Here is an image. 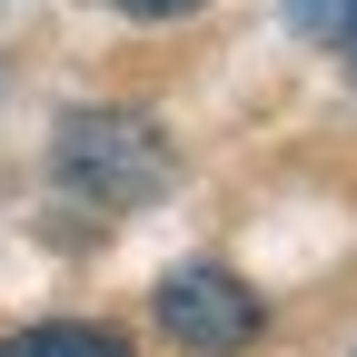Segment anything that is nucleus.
I'll return each instance as SVG.
<instances>
[{
  "instance_id": "f03ea898",
  "label": "nucleus",
  "mask_w": 357,
  "mask_h": 357,
  "mask_svg": "<svg viewBox=\"0 0 357 357\" xmlns=\"http://www.w3.org/2000/svg\"><path fill=\"white\" fill-rule=\"evenodd\" d=\"M159 328L178 347H208V357H229L258 337V288H238L229 268H169V288H159Z\"/></svg>"
},
{
  "instance_id": "39448f33",
  "label": "nucleus",
  "mask_w": 357,
  "mask_h": 357,
  "mask_svg": "<svg viewBox=\"0 0 357 357\" xmlns=\"http://www.w3.org/2000/svg\"><path fill=\"white\" fill-rule=\"evenodd\" d=\"M109 10H129V20H189L199 0H109Z\"/></svg>"
},
{
  "instance_id": "20e7f679",
  "label": "nucleus",
  "mask_w": 357,
  "mask_h": 357,
  "mask_svg": "<svg viewBox=\"0 0 357 357\" xmlns=\"http://www.w3.org/2000/svg\"><path fill=\"white\" fill-rule=\"evenodd\" d=\"M347 10H357V0H288V20H298V30H318V40H328Z\"/></svg>"
},
{
  "instance_id": "423d86ee",
  "label": "nucleus",
  "mask_w": 357,
  "mask_h": 357,
  "mask_svg": "<svg viewBox=\"0 0 357 357\" xmlns=\"http://www.w3.org/2000/svg\"><path fill=\"white\" fill-rule=\"evenodd\" d=\"M328 40H337V70H347V79H357V10H347V20H337V30H328Z\"/></svg>"
},
{
  "instance_id": "7ed1b4c3",
  "label": "nucleus",
  "mask_w": 357,
  "mask_h": 357,
  "mask_svg": "<svg viewBox=\"0 0 357 357\" xmlns=\"http://www.w3.org/2000/svg\"><path fill=\"white\" fill-rule=\"evenodd\" d=\"M0 357H129V337H109V328H30Z\"/></svg>"
},
{
  "instance_id": "f257e3e1",
  "label": "nucleus",
  "mask_w": 357,
  "mask_h": 357,
  "mask_svg": "<svg viewBox=\"0 0 357 357\" xmlns=\"http://www.w3.org/2000/svg\"><path fill=\"white\" fill-rule=\"evenodd\" d=\"M169 178L159 139H149V119H100V109H79L60 129V189L79 199H100V208H129V199H149Z\"/></svg>"
}]
</instances>
